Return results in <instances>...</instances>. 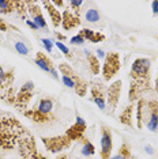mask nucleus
Returning <instances> with one entry per match:
<instances>
[{
    "label": "nucleus",
    "instance_id": "obj_5",
    "mask_svg": "<svg viewBox=\"0 0 158 159\" xmlns=\"http://www.w3.org/2000/svg\"><path fill=\"white\" fill-rule=\"evenodd\" d=\"M120 70V57L118 53L110 52L105 56V63L102 67V75L105 80H110Z\"/></svg>",
    "mask_w": 158,
    "mask_h": 159
},
{
    "label": "nucleus",
    "instance_id": "obj_22",
    "mask_svg": "<svg viewBox=\"0 0 158 159\" xmlns=\"http://www.w3.org/2000/svg\"><path fill=\"white\" fill-rule=\"evenodd\" d=\"M86 55H87V60L89 63H90V70L93 74H98L100 72V64H98V59H97L95 56H93L90 52H86Z\"/></svg>",
    "mask_w": 158,
    "mask_h": 159
},
{
    "label": "nucleus",
    "instance_id": "obj_31",
    "mask_svg": "<svg viewBox=\"0 0 158 159\" xmlns=\"http://www.w3.org/2000/svg\"><path fill=\"white\" fill-rule=\"evenodd\" d=\"M151 7H153V12L157 15V14H158V2H153L151 3Z\"/></svg>",
    "mask_w": 158,
    "mask_h": 159
},
{
    "label": "nucleus",
    "instance_id": "obj_6",
    "mask_svg": "<svg viewBox=\"0 0 158 159\" xmlns=\"http://www.w3.org/2000/svg\"><path fill=\"white\" fill-rule=\"evenodd\" d=\"M42 143L51 152H59V151H63L70 147L71 139L67 135L56 136V137H42Z\"/></svg>",
    "mask_w": 158,
    "mask_h": 159
},
{
    "label": "nucleus",
    "instance_id": "obj_34",
    "mask_svg": "<svg viewBox=\"0 0 158 159\" xmlns=\"http://www.w3.org/2000/svg\"><path fill=\"white\" fill-rule=\"evenodd\" d=\"M97 55H98V57H105V53H104L101 49H98V50H97Z\"/></svg>",
    "mask_w": 158,
    "mask_h": 159
},
{
    "label": "nucleus",
    "instance_id": "obj_15",
    "mask_svg": "<svg viewBox=\"0 0 158 159\" xmlns=\"http://www.w3.org/2000/svg\"><path fill=\"white\" fill-rule=\"evenodd\" d=\"M44 6L46 7V10H48V14H49V16H51L52 25L55 27H57L60 23H62V14H60L59 10L52 4V2H44Z\"/></svg>",
    "mask_w": 158,
    "mask_h": 159
},
{
    "label": "nucleus",
    "instance_id": "obj_9",
    "mask_svg": "<svg viewBox=\"0 0 158 159\" xmlns=\"http://www.w3.org/2000/svg\"><path fill=\"white\" fill-rule=\"evenodd\" d=\"M121 80H116L113 82L112 84L109 86L106 91V98H108V106L110 107L112 110L116 109L118 99H120V93H121Z\"/></svg>",
    "mask_w": 158,
    "mask_h": 159
},
{
    "label": "nucleus",
    "instance_id": "obj_13",
    "mask_svg": "<svg viewBox=\"0 0 158 159\" xmlns=\"http://www.w3.org/2000/svg\"><path fill=\"white\" fill-rule=\"evenodd\" d=\"M62 23L64 30H71V29L77 27L79 23H81V19H79V11H70V10H66L62 15Z\"/></svg>",
    "mask_w": 158,
    "mask_h": 159
},
{
    "label": "nucleus",
    "instance_id": "obj_33",
    "mask_svg": "<svg viewBox=\"0 0 158 159\" xmlns=\"http://www.w3.org/2000/svg\"><path fill=\"white\" fill-rule=\"evenodd\" d=\"M26 23L29 25V26H30L31 29H34V30H37V26H35V25L33 23V22H31V20H26Z\"/></svg>",
    "mask_w": 158,
    "mask_h": 159
},
{
    "label": "nucleus",
    "instance_id": "obj_17",
    "mask_svg": "<svg viewBox=\"0 0 158 159\" xmlns=\"http://www.w3.org/2000/svg\"><path fill=\"white\" fill-rule=\"evenodd\" d=\"M14 79V72L10 71V72H6L2 68V66H0V87H8L10 84H11Z\"/></svg>",
    "mask_w": 158,
    "mask_h": 159
},
{
    "label": "nucleus",
    "instance_id": "obj_23",
    "mask_svg": "<svg viewBox=\"0 0 158 159\" xmlns=\"http://www.w3.org/2000/svg\"><path fill=\"white\" fill-rule=\"evenodd\" d=\"M82 142H83V147H82V155L83 157H90L94 154V146L87 139H82Z\"/></svg>",
    "mask_w": 158,
    "mask_h": 159
},
{
    "label": "nucleus",
    "instance_id": "obj_24",
    "mask_svg": "<svg viewBox=\"0 0 158 159\" xmlns=\"http://www.w3.org/2000/svg\"><path fill=\"white\" fill-rule=\"evenodd\" d=\"M118 154H120L124 159H131V152H130V148H128L127 144H123V146L120 147V151H118Z\"/></svg>",
    "mask_w": 158,
    "mask_h": 159
},
{
    "label": "nucleus",
    "instance_id": "obj_25",
    "mask_svg": "<svg viewBox=\"0 0 158 159\" xmlns=\"http://www.w3.org/2000/svg\"><path fill=\"white\" fill-rule=\"evenodd\" d=\"M15 49L18 50V53H21V55H29V49L19 41L15 42Z\"/></svg>",
    "mask_w": 158,
    "mask_h": 159
},
{
    "label": "nucleus",
    "instance_id": "obj_21",
    "mask_svg": "<svg viewBox=\"0 0 158 159\" xmlns=\"http://www.w3.org/2000/svg\"><path fill=\"white\" fill-rule=\"evenodd\" d=\"M75 91H77V94L79 97H85L86 95V91H87V83H86L83 79H79V80L75 82Z\"/></svg>",
    "mask_w": 158,
    "mask_h": 159
},
{
    "label": "nucleus",
    "instance_id": "obj_16",
    "mask_svg": "<svg viewBox=\"0 0 158 159\" xmlns=\"http://www.w3.org/2000/svg\"><path fill=\"white\" fill-rule=\"evenodd\" d=\"M79 35L83 37V39L86 41H91V42H101L104 41V35L101 33H97V31H93V30H89V29H83V30L79 31Z\"/></svg>",
    "mask_w": 158,
    "mask_h": 159
},
{
    "label": "nucleus",
    "instance_id": "obj_35",
    "mask_svg": "<svg viewBox=\"0 0 158 159\" xmlns=\"http://www.w3.org/2000/svg\"><path fill=\"white\" fill-rule=\"evenodd\" d=\"M56 159H67V155L66 154H63V155H59Z\"/></svg>",
    "mask_w": 158,
    "mask_h": 159
},
{
    "label": "nucleus",
    "instance_id": "obj_3",
    "mask_svg": "<svg viewBox=\"0 0 158 159\" xmlns=\"http://www.w3.org/2000/svg\"><path fill=\"white\" fill-rule=\"evenodd\" d=\"M143 125H146L150 132L158 133V101H139L138 128H143Z\"/></svg>",
    "mask_w": 158,
    "mask_h": 159
},
{
    "label": "nucleus",
    "instance_id": "obj_37",
    "mask_svg": "<svg viewBox=\"0 0 158 159\" xmlns=\"http://www.w3.org/2000/svg\"><path fill=\"white\" fill-rule=\"evenodd\" d=\"M156 87H157V90H158V78H157V83H156Z\"/></svg>",
    "mask_w": 158,
    "mask_h": 159
},
{
    "label": "nucleus",
    "instance_id": "obj_28",
    "mask_svg": "<svg viewBox=\"0 0 158 159\" xmlns=\"http://www.w3.org/2000/svg\"><path fill=\"white\" fill-rule=\"evenodd\" d=\"M71 42L72 44H75V45H78V44H83L85 42V39H83V37H81V35H75V37H72L71 38Z\"/></svg>",
    "mask_w": 158,
    "mask_h": 159
},
{
    "label": "nucleus",
    "instance_id": "obj_7",
    "mask_svg": "<svg viewBox=\"0 0 158 159\" xmlns=\"http://www.w3.org/2000/svg\"><path fill=\"white\" fill-rule=\"evenodd\" d=\"M112 148H113L112 132L106 126H102L101 128V158L109 159L110 154H112Z\"/></svg>",
    "mask_w": 158,
    "mask_h": 159
},
{
    "label": "nucleus",
    "instance_id": "obj_32",
    "mask_svg": "<svg viewBox=\"0 0 158 159\" xmlns=\"http://www.w3.org/2000/svg\"><path fill=\"white\" fill-rule=\"evenodd\" d=\"M145 150H146V152H147V154H150V155L153 154V147H151V146H146V147H145Z\"/></svg>",
    "mask_w": 158,
    "mask_h": 159
},
{
    "label": "nucleus",
    "instance_id": "obj_29",
    "mask_svg": "<svg viewBox=\"0 0 158 159\" xmlns=\"http://www.w3.org/2000/svg\"><path fill=\"white\" fill-rule=\"evenodd\" d=\"M42 42H44L45 48L48 49V52H51V50H52V41H51V39H42Z\"/></svg>",
    "mask_w": 158,
    "mask_h": 159
},
{
    "label": "nucleus",
    "instance_id": "obj_4",
    "mask_svg": "<svg viewBox=\"0 0 158 159\" xmlns=\"http://www.w3.org/2000/svg\"><path fill=\"white\" fill-rule=\"evenodd\" d=\"M52 109H53V101L51 98H44L40 101L37 107L27 110V111H23V113L34 122L46 124V122L55 120V116L52 114Z\"/></svg>",
    "mask_w": 158,
    "mask_h": 159
},
{
    "label": "nucleus",
    "instance_id": "obj_11",
    "mask_svg": "<svg viewBox=\"0 0 158 159\" xmlns=\"http://www.w3.org/2000/svg\"><path fill=\"white\" fill-rule=\"evenodd\" d=\"M86 131V122L82 117H77V122L71 126L70 129L66 132V135L71 139V142L72 140H82L83 139V133Z\"/></svg>",
    "mask_w": 158,
    "mask_h": 159
},
{
    "label": "nucleus",
    "instance_id": "obj_8",
    "mask_svg": "<svg viewBox=\"0 0 158 159\" xmlns=\"http://www.w3.org/2000/svg\"><path fill=\"white\" fill-rule=\"evenodd\" d=\"M33 90H34L33 82L25 83V84L22 86V89H21V91L18 93V95L15 97V101H14V103H15L18 107H26L27 103H29V101L31 99Z\"/></svg>",
    "mask_w": 158,
    "mask_h": 159
},
{
    "label": "nucleus",
    "instance_id": "obj_1",
    "mask_svg": "<svg viewBox=\"0 0 158 159\" xmlns=\"http://www.w3.org/2000/svg\"><path fill=\"white\" fill-rule=\"evenodd\" d=\"M14 150L22 159H35L38 155L33 135L15 117L0 111V158Z\"/></svg>",
    "mask_w": 158,
    "mask_h": 159
},
{
    "label": "nucleus",
    "instance_id": "obj_12",
    "mask_svg": "<svg viewBox=\"0 0 158 159\" xmlns=\"http://www.w3.org/2000/svg\"><path fill=\"white\" fill-rule=\"evenodd\" d=\"M105 94H106V90L102 84L100 83H93L91 84V95H93V101L95 102V105L100 107L101 110H105Z\"/></svg>",
    "mask_w": 158,
    "mask_h": 159
},
{
    "label": "nucleus",
    "instance_id": "obj_18",
    "mask_svg": "<svg viewBox=\"0 0 158 159\" xmlns=\"http://www.w3.org/2000/svg\"><path fill=\"white\" fill-rule=\"evenodd\" d=\"M85 19L90 23H97L100 19H101V15H100V12L97 8H89L85 14Z\"/></svg>",
    "mask_w": 158,
    "mask_h": 159
},
{
    "label": "nucleus",
    "instance_id": "obj_10",
    "mask_svg": "<svg viewBox=\"0 0 158 159\" xmlns=\"http://www.w3.org/2000/svg\"><path fill=\"white\" fill-rule=\"evenodd\" d=\"M26 6H27V10H29V12H30L31 18H33V23L37 26V29L48 30V26H46V22H45V18L42 16L41 10L38 8V6L35 4L34 2H26Z\"/></svg>",
    "mask_w": 158,
    "mask_h": 159
},
{
    "label": "nucleus",
    "instance_id": "obj_26",
    "mask_svg": "<svg viewBox=\"0 0 158 159\" xmlns=\"http://www.w3.org/2000/svg\"><path fill=\"white\" fill-rule=\"evenodd\" d=\"M55 44H56V46H57V48H59L60 50H62V52H63V53H64V55H66L67 57H71V53H70V50H68V48H67L66 45H64V44H62V42H60V41L55 42Z\"/></svg>",
    "mask_w": 158,
    "mask_h": 159
},
{
    "label": "nucleus",
    "instance_id": "obj_36",
    "mask_svg": "<svg viewBox=\"0 0 158 159\" xmlns=\"http://www.w3.org/2000/svg\"><path fill=\"white\" fill-rule=\"evenodd\" d=\"M35 159H46V158L44 157V155H41V154H38V155H37V158H35Z\"/></svg>",
    "mask_w": 158,
    "mask_h": 159
},
{
    "label": "nucleus",
    "instance_id": "obj_19",
    "mask_svg": "<svg viewBox=\"0 0 158 159\" xmlns=\"http://www.w3.org/2000/svg\"><path fill=\"white\" fill-rule=\"evenodd\" d=\"M132 110H134V107L128 106L120 116V121L128 126H132Z\"/></svg>",
    "mask_w": 158,
    "mask_h": 159
},
{
    "label": "nucleus",
    "instance_id": "obj_2",
    "mask_svg": "<svg viewBox=\"0 0 158 159\" xmlns=\"http://www.w3.org/2000/svg\"><path fill=\"white\" fill-rule=\"evenodd\" d=\"M150 59L139 57L134 61L131 68V87H130V101H135L142 95L146 90L150 89Z\"/></svg>",
    "mask_w": 158,
    "mask_h": 159
},
{
    "label": "nucleus",
    "instance_id": "obj_27",
    "mask_svg": "<svg viewBox=\"0 0 158 159\" xmlns=\"http://www.w3.org/2000/svg\"><path fill=\"white\" fill-rule=\"evenodd\" d=\"M63 82H64V84H66L67 87H71V89L75 87V82L70 76H66V75H63Z\"/></svg>",
    "mask_w": 158,
    "mask_h": 159
},
{
    "label": "nucleus",
    "instance_id": "obj_14",
    "mask_svg": "<svg viewBox=\"0 0 158 159\" xmlns=\"http://www.w3.org/2000/svg\"><path fill=\"white\" fill-rule=\"evenodd\" d=\"M35 64L41 68L42 71H45V72H49V74H52V76L57 79V72L55 70V67H53V64H52V61L49 57H46L42 52H38L37 53V56H35Z\"/></svg>",
    "mask_w": 158,
    "mask_h": 159
},
{
    "label": "nucleus",
    "instance_id": "obj_30",
    "mask_svg": "<svg viewBox=\"0 0 158 159\" xmlns=\"http://www.w3.org/2000/svg\"><path fill=\"white\" fill-rule=\"evenodd\" d=\"M0 30H2V31H7V25H6V22L2 19V18H0Z\"/></svg>",
    "mask_w": 158,
    "mask_h": 159
},
{
    "label": "nucleus",
    "instance_id": "obj_20",
    "mask_svg": "<svg viewBox=\"0 0 158 159\" xmlns=\"http://www.w3.org/2000/svg\"><path fill=\"white\" fill-rule=\"evenodd\" d=\"M15 11V2H10V0H0V12L10 14Z\"/></svg>",
    "mask_w": 158,
    "mask_h": 159
}]
</instances>
